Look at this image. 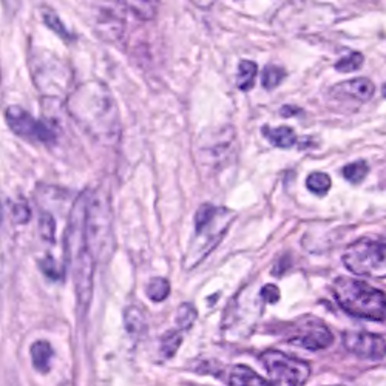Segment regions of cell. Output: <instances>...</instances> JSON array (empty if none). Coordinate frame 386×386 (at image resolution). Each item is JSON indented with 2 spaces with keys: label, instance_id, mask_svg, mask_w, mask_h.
<instances>
[{
  "label": "cell",
  "instance_id": "obj_1",
  "mask_svg": "<svg viewBox=\"0 0 386 386\" xmlns=\"http://www.w3.org/2000/svg\"><path fill=\"white\" fill-rule=\"evenodd\" d=\"M67 109L80 128L97 143L111 145L119 141L118 105L104 82L87 80L80 84L68 96Z\"/></svg>",
  "mask_w": 386,
  "mask_h": 386
},
{
  "label": "cell",
  "instance_id": "obj_2",
  "mask_svg": "<svg viewBox=\"0 0 386 386\" xmlns=\"http://www.w3.org/2000/svg\"><path fill=\"white\" fill-rule=\"evenodd\" d=\"M92 192H82L73 204L68 227L65 231V251H67L68 266L75 282V289L82 308H87L92 300L95 258L88 249L85 236V212Z\"/></svg>",
  "mask_w": 386,
  "mask_h": 386
},
{
  "label": "cell",
  "instance_id": "obj_3",
  "mask_svg": "<svg viewBox=\"0 0 386 386\" xmlns=\"http://www.w3.org/2000/svg\"><path fill=\"white\" fill-rule=\"evenodd\" d=\"M85 236L96 263H107L114 252L113 213L110 198L102 188L90 193L85 212Z\"/></svg>",
  "mask_w": 386,
  "mask_h": 386
},
{
  "label": "cell",
  "instance_id": "obj_4",
  "mask_svg": "<svg viewBox=\"0 0 386 386\" xmlns=\"http://www.w3.org/2000/svg\"><path fill=\"white\" fill-rule=\"evenodd\" d=\"M334 295L351 315L375 322L386 318V295L365 282L340 277L334 283Z\"/></svg>",
  "mask_w": 386,
  "mask_h": 386
},
{
  "label": "cell",
  "instance_id": "obj_5",
  "mask_svg": "<svg viewBox=\"0 0 386 386\" xmlns=\"http://www.w3.org/2000/svg\"><path fill=\"white\" fill-rule=\"evenodd\" d=\"M343 263L354 275L382 280L386 278V244L358 240L344 251Z\"/></svg>",
  "mask_w": 386,
  "mask_h": 386
},
{
  "label": "cell",
  "instance_id": "obj_6",
  "mask_svg": "<svg viewBox=\"0 0 386 386\" xmlns=\"http://www.w3.org/2000/svg\"><path fill=\"white\" fill-rule=\"evenodd\" d=\"M270 386H305L310 366L300 358L286 356L280 351H266L261 356Z\"/></svg>",
  "mask_w": 386,
  "mask_h": 386
},
{
  "label": "cell",
  "instance_id": "obj_7",
  "mask_svg": "<svg viewBox=\"0 0 386 386\" xmlns=\"http://www.w3.org/2000/svg\"><path fill=\"white\" fill-rule=\"evenodd\" d=\"M6 124L14 131L16 135L28 139H36V141L50 143L56 138V133L52 127H48L45 122L37 121L31 114L23 110L20 105H11L6 110Z\"/></svg>",
  "mask_w": 386,
  "mask_h": 386
},
{
  "label": "cell",
  "instance_id": "obj_8",
  "mask_svg": "<svg viewBox=\"0 0 386 386\" xmlns=\"http://www.w3.org/2000/svg\"><path fill=\"white\" fill-rule=\"evenodd\" d=\"M36 61L37 65H32V73L40 90L56 95L67 88V68L59 59H56L54 54H50L47 59L36 57Z\"/></svg>",
  "mask_w": 386,
  "mask_h": 386
},
{
  "label": "cell",
  "instance_id": "obj_9",
  "mask_svg": "<svg viewBox=\"0 0 386 386\" xmlns=\"http://www.w3.org/2000/svg\"><path fill=\"white\" fill-rule=\"evenodd\" d=\"M343 344L351 354L360 358L379 360L386 356V340L375 334L344 332Z\"/></svg>",
  "mask_w": 386,
  "mask_h": 386
},
{
  "label": "cell",
  "instance_id": "obj_10",
  "mask_svg": "<svg viewBox=\"0 0 386 386\" xmlns=\"http://www.w3.org/2000/svg\"><path fill=\"white\" fill-rule=\"evenodd\" d=\"M292 342L305 349L320 351L326 349L332 343V334L326 325L312 318L306 320V325L300 326V334L295 335Z\"/></svg>",
  "mask_w": 386,
  "mask_h": 386
},
{
  "label": "cell",
  "instance_id": "obj_11",
  "mask_svg": "<svg viewBox=\"0 0 386 386\" xmlns=\"http://www.w3.org/2000/svg\"><path fill=\"white\" fill-rule=\"evenodd\" d=\"M374 84L368 78H356L335 85L331 93L340 99H356L357 102H366L374 96Z\"/></svg>",
  "mask_w": 386,
  "mask_h": 386
},
{
  "label": "cell",
  "instance_id": "obj_12",
  "mask_svg": "<svg viewBox=\"0 0 386 386\" xmlns=\"http://www.w3.org/2000/svg\"><path fill=\"white\" fill-rule=\"evenodd\" d=\"M231 386H270V383L249 366L236 365L231 371Z\"/></svg>",
  "mask_w": 386,
  "mask_h": 386
},
{
  "label": "cell",
  "instance_id": "obj_13",
  "mask_svg": "<svg viewBox=\"0 0 386 386\" xmlns=\"http://www.w3.org/2000/svg\"><path fill=\"white\" fill-rule=\"evenodd\" d=\"M32 366H35L39 373H48L50 371V361L53 357V348L52 344L45 340H39L32 343L30 349Z\"/></svg>",
  "mask_w": 386,
  "mask_h": 386
},
{
  "label": "cell",
  "instance_id": "obj_14",
  "mask_svg": "<svg viewBox=\"0 0 386 386\" xmlns=\"http://www.w3.org/2000/svg\"><path fill=\"white\" fill-rule=\"evenodd\" d=\"M263 133L267 138V141L275 145L280 147V149H291V147L297 141V135L291 127H277V128H269L265 127L263 128Z\"/></svg>",
  "mask_w": 386,
  "mask_h": 386
},
{
  "label": "cell",
  "instance_id": "obj_15",
  "mask_svg": "<svg viewBox=\"0 0 386 386\" xmlns=\"http://www.w3.org/2000/svg\"><path fill=\"white\" fill-rule=\"evenodd\" d=\"M126 330L130 335H143L147 330V318L144 315V312L136 308V306H130L126 310Z\"/></svg>",
  "mask_w": 386,
  "mask_h": 386
},
{
  "label": "cell",
  "instance_id": "obj_16",
  "mask_svg": "<svg viewBox=\"0 0 386 386\" xmlns=\"http://www.w3.org/2000/svg\"><path fill=\"white\" fill-rule=\"evenodd\" d=\"M258 73V67L255 62L251 61H241L238 65V76H236V85L243 92H248L253 87V82H255Z\"/></svg>",
  "mask_w": 386,
  "mask_h": 386
},
{
  "label": "cell",
  "instance_id": "obj_17",
  "mask_svg": "<svg viewBox=\"0 0 386 386\" xmlns=\"http://www.w3.org/2000/svg\"><path fill=\"white\" fill-rule=\"evenodd\" d=\"M170 294V283L167 278L162 277H156L152 278L147 284V297H149L155 303H161L169 297Z\"/></svg>",
  "mask_w": 386,
  "mask_h": 386
},
{
  "label": "cell",
  "instance_id": "obj_18",
  "mask_svg": "<svg viewBox=\"0 0 386 386\" xmlns=\"http://www.w3.org/2000/svg\"><path fill=\"white\" fill-rule=\"evenodd\" d=\"M332 186V181L327 174H323V171H314V174H310L306 179V187L312 193L323 196L327 192H330V188Z\"/></svg>",
  "mask_w": 386,
  "mask_h": 386
},
{
  "label": "cell",
  "instance_id": "obj_19",
  "mask_svg": "<svg viewBox=\"0 0 386 386\" xmlns=\"http://www.w3.org/2000/svg\"><path fill=\"white\" fill-rule=\"evenodd\" d=\"M218 210L215 206H212V204H201V207L196 210L195 215V227H196V234L204 231L213 219L217 218Z\"/></svg>",
  "mask_w": 386,
  "mask_h": 386
},
{
  "label": "cell",
  "instance_id": "obj_20",
  "mask_svg": "<svg viewBox=\"0 0 386 386\" xmlns=\"http://www.w3.org/2000/svg\"><path fill=\"white\" fill-rule=\"evenodd\" d=\"M286 78V71L282 67H277V65H267V67L263 70V78L261 84L266 90H274L282 84V80Z\"/></svg>",
  "mask_w": 386,
  "mask_h": 386
},
{
  "label": "cell",
  "instance_id": "obj_21",
  "mask_svg": "<svg viewBox=\"0 0 386 386\" xmlns=\"http://www.w3.org/2000/svg\"><path fill=\"white\" fill-rule=\"evenodd\" d=\"M196 315H198V312H196L192 303H183L176 312V326L179 330H191L192 325L195 323Z\"/></svg>",
  "mask_w": 386,
  "mask_h": 386
},
{
  "label": "cell",
  "instance_id": "obj_22",
  "mask_svg": "<svg viewBox=\"0 0 386 386\" xmlns=\"http://www.w3.org/2000/svg\"><path fill=\"white\" fill-rule=\"evenodd\" d=\"M368 171H369V167L365 161H354L343 169V176L346 178L349 183L358 184L366 178Z\"/></svg>",
  "mask_w": 386,
  "mask_h": 386
},
{
  "label": "cell",
  "instance_id": "obj_23",
  "mask_svg": "<svg viewBox=\"0 0 386 386\" xmlns=\"http://www.w3.org/2000/svg\"><path fill=\"white\" fill-rule=\"evenodd\" d=\"M363 54L361 53H349L346 56L340 57V61L335 64V70L340 71V73H351V71H356L358 70L361 65H363Z\"/></svg>",
  "mask_w": 386,
  "mask_h": 386
},
{
  "label": "cell",
  "instance_id": "obj_24",
  "mask_svg": "<svg viewBox=\"0 0 386 386\" xmlns=\"http://www.w3.org/2000/svg\"><path fill=\"white\" fill-rule=\"evenodd\" d=\"M181 343H183V337H181L179 332L176 331H170L161 339V352L164 357H174L175 352L178 351V348L181 346Z\"/></svg>",
  "mask_w": 386,
  "mask_h": 386
},
{
  "label": "cell",
  "instance_id": "obj_25",
  "mask_svg": "<svg viewBox=\"0 0 386 386\" xmlns=\"http://www.w3.org/2000/svg\"><path fill=\"white\" fill-rule=\"evenodd\" d=\"M39 232L47 243H54L56 240V219L52 213L44 212L39 218Z\"/></svg>",
  "mask_w": 386,
  "mask_h": 386
},
{
  "label": "cell",
  "instance_id": "obj_26",
  "mask_svg": "<svg viewBox=\"0 0 386 386\" xmlns=\"http://www.w3.org/2000/svg\"><path fill=\"white\" fill-rule=\"evenodd\" d=\"M40 269H42V272L50 278V280H61L62 275H64V269H61L59 266H57V263L53 257L50 255H47L44 260H40Z\"/></svg>",
  "mask_w": 386,
  "mask_h": 386
},
{
  "label": "cell",
  "instance_id": "obj_27",
  "mask_svg": "<svg viewBox=\"0 0 386 386\" xmlns=\"http://www.w3.org/2000/svg\"><path fill=\"white\" fill-rule=\"evenodd\" d=\"M128 8L133 11L138 18H141L144 20H150L155 18L156 13V4L155 2H128Z\"/></svg>",
  "mask_w": 386,
  "mask_h": 386
},
{
  "label": "cell",
  "instance_id": "obj_28",
  "mask_svg": "<svg viewBox=\"0 0 386 386\" xmlns=\"http://www.w3.org/2000/svg\"><path fill=\"white\" fill-rule=\"evenodd\" d=\"M44 22L47 23L48 28H52L56 32V35H59L61 37H70L68 30L65 28L62 20L57 18V14H54L53 11H47L44 14Z\"/></svg>",
  "mask_w": 386,
  "mask_h": 386
},
{
  "label": "cell",
  "instance_id": "obj_29",
  "mask_svg": "<svg viewBox=\"0 0 386 386\" xmlns=\"http://www.w3.org/2000/svg\"><path fill=\"white\" fill-rule=\"evenodd\" d=\"M30 215H31V210H30V207L27 206L25 203H16L14 206H13V219H14V223L25 224L27 221L30 219Z\"/></svg>",
  "mask_w": 386,
  "mask_h": 386
},
{
  "label": "cell",
  "instance_id": "obj_30",
  "mask_svg": "<svg viewBox=\"0 0 386 386\" xmlns=\"http://www.w3.org/2000/svg\"><path fill=\"white\" fill-rule=\"evenodd\" d=\"M261 297L265 301L270 303V305H274V303L280 300V289L275 284H266L261 289Z\"/></svg>",
  "mask_w": 386,
  "mask_h": 386
},
{
  "label": "cell",
  "instance_id": "obj_31",
  "mask_svg": "<svg viewBox=\"0 0 386 386\" xmlns=\"http://www.w3.org/2000/svg\"><path fill=\"white\" fill-rule=\"evenodd\" d=\"M280 113H282V116H284V118H291V116H294L295 113H300V110L297 109V107H292V105H284Z\"/></svg>",
  "mask_w": 386,
  "mask_h": 386
},
{
  "label": "cell",
  "instance_id": "obj_32",
  "mask_svg": "<svg viewBox=\"0 0 386 386\" xmlns=\"http://www.w3.org/2000/svg\"><path fill=\"white\" fill-rule=\"evenodd\" d=\"M382 93H383V97H386V84L383 85V90H382Z\"/></svg>",
  "mask_w": 386,
  "mask_h": 386
},
{
  "label": "cell",
  "instance_id": "obj_33",
  "mask_svg": "<svg viewBox=\"0 0 386 386\" xmlns=\"http://www.w3.org/2000/svg\"><path fill=\"white\" fill-rule=\"evenodd\" d=\"M59 386H71V383H70V382H64V383H61Z\"/></svg>",
  "mask_w": 386,
  "mask_h": 386
}]
</instances>
